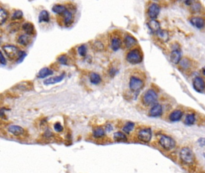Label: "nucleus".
I'll return each instance as SVG.
<instances>
[{"mask_svg":"<svg viewBox=\"0 0 205 173\" xmlns=\"http://www.w3.org/2000/svg\"><path fill=\"white\" fill-rule=\"evenodd\" d=\"M75 8L74 7H67V9L60 16L59 24H63V26L66 27H69L72 25L74 21V14Z\"/></svg>","mask_w":205,"mask_h":173,"instance_id":"obj_1","label":"nucleus"},{"mask_svg":"<svg viewBox=\"0 0 205 173\" xmlns=\"http://www.w3.org/2000/svg\"><path fill=\"white\" fill-rule=\"evenodd\" d=\"M143 54L140 49L134 48L131 50L126 56L127 61L132 64L140 63L143 60Z\"/></svg>","mask_w":205,"mask_h":173,"instance_id":"obj_2","label":"nucleus"},{"mask_svg":"<svg viewBox=\"0 0 205 173\" xmlns=\"http://www.w3.org/2000/svg\"><path fill=\"white\" fill-rule=\"evenodd\" d=\"M2 49L6 56L10 60H13L14 59H17L21 53V51H20L17 47L12 45H4L2 47Z\"/></svg>","mask_w":205,"mask_h":173,"instance_id":"obj_3","label":"nucleus"},{"mask_svg":"<svg viewBox=\"0 0 205 173\" xmlns=\"http://www.w3.org/2000/svg\"><path fill=\"white\" fill-rule=\"evenodd\" d=\"M158 96L153 90H148L143 96L142 102L146 106H151L155 104L157 101Z\"/></svg>","mask_w":205,"mask_h":173,"instance_id":"obj_4","label":"nucleus"},{"mask_svg":"<svg viewBox=\"0 0 205 173\" xmlns=\"http://www.w3.org/2000/svg\"><path fill=\"white\" fill-rule=\"evenodd\" d=\"M123 44V42L118 31H115L111 34L110 46L113 51H117L119 50Z\"/></svg>","mask_w":205,"mask_h":173,"instance_id":"obj_5","label":"nucleus"},{"mask_svg":"<svg viewBox=\"0 0 205 173\" xmlns=\"http://www.w3.org/2000/svg\"><path fill=\"white\" fill-rule=\"evenodd\" d=\"M180 156L182 161L185 164H191L194 159L193 152L188 147H184L181 150Z\"/></svg>","mask_w":205,"mask_h":173,"instance_id":"obj_6","label":"nucleus"},{"mask_svg":"<svg viewBox=\"0 0 205 173\" xmlns=\"http://www.w3.org/2000/svg\"><path fill=\"white\" fill-rule=\"evenodd\" d=\"M129 86L131 91L138 92L144 87V82L138 77L132 76L130 79Z\"/></svg>","mask_w":205,"mask_h":173,"instance_id":"obj_7","label":"nucleus"},{"mask_svg":"<svg viewBox=\"0 0 205 173\" xmlns=\"http://www.w3.org/2000/svg\"><path fill=\"white\" fill-rule=\"evenodd\" d=\"M159 142L161 147L167 150L172 149L175 146V141L172 138L166 135H163L160 139Z\"/></svg>","mask_w":205,"mask_h":173,"instance_id":"obj_8","label":"nucleus"},{"mask_svg":"<svg viewBox=\"0 0 205 173\" xmlns=\"http://www.w3.org/2000/svg\"><path fill=\"white\" fill-rule=\"evenodd\" d=\"M152 138V131L151 129H144L138 133V138L143 143H149Z\"/></svg>","mask_w":205,"mask_h":173,"instance_id":"obj_9","label":"nucleus"},{"mask_svg":"<svg viewBox=\"0 0 205 173\" xmlns=\"http://www.w3.org/2000/svg\"><path fill=\"white\" fill-rule=\"evenodd\" d=\"M160 11V6L155 3L151 4L148 8L147 14L151 19H155L157 18Z\"/></svg>","mask_w":205,"mask_h":173,"instance_id":"obj_10","label":"nucleus"},{"mask_svg":"<svg viewBox=\"0 0 205 173\" xmlns=\"http://www.w3.org/2000/svg\"><path fill=\"white\" fill-rule=\"evenodd\" d=\"M137 43L136 39L130 34H126L124 39V43L126 47L128 49L132 48L136 46Z\"/></svg>","mask_w":205,"mask_h":173,"instance_id":"obj_11","label":"nucleus"},{"mask_svg":"<svg viewBox=\"0 0 205 173\" xmlns=\"http://www.w3.org/2000/svg\"><path fill=\"white\" fill-rule=\"evenodd\" d=\"M193 87L195 90L198 92H202L205 88V82L204 80L199 77L194 78L193 81Z\"/></svg>","mask_w":205,"mask_h":173,"instance_id":"obj_12","label":"nucleus"},{"mask_svg":"<svg viewBox=\"0 0 205 173\" xmlns=\"http://www.w3.org/2000/svg\"><path fill=\"white\" fill-rule=\"evenodd\" d=\"M22 28L23 31L25 33V34L29 36L34 35L36 33L34 25L31 22H27L24 23L22 26Z\"/></svg>","mask_w":205,"mask_h":173,"instance_id":"obj_13","label":"nucleus"},{"mask_svg":"<svg viewBox=\"0 0 205 173\" xmlns=\"http://www.w3.org/2000/svg\"><path fill=\"white\" fill-rule=\"evenodd\" d=\"M8 130L10 133L14 135V136H20L23 135L24 133V129L17 125L10 126L8 128Z\"/></svg>","mask_w":205,"mask_h":173,"instance_id":"obj_14","label":"nucleus"},{"mask_svg":"<svg viewBox=\"0 0 205 173\" xmlns=\"http://www.w3.org/2000/svg\"><path fill=\"white\" fill-rule=\"evenodd\" d=\"M31 38L30 36L26 34H21L17 39V42L22 46H27L31 43Z\"/></svg>","mask_w":205,"mask_h":173,"instance_id":"obj_15","label":"nucleus"},{"mask_svg":"<svg viewBox=\"0 0 205 173\" xmlns=\"http://www.w3.org/2000/svg\"><path fill=\"white\" fill-rule=\"evenodd\" d=\"M190 22L194 27L199 29L202 28L205 25L204 19L200 17H193L190 19Z\"/></svg>","mask_w":205,"mask_h":173,"instance_id":"obj_16","label":"nucleus"},{"mask_svg":"<svg viewBox=\"0 0 205 173\" xmlns=\"http://www.w3.org/2000/svg\"><path fill=\"white\" fill-rule=\"evenodd\" d=\"M162 113V107L160 104H154L149 111V115L153 117H157L161 115Z\"/></svg>","mask_w":205,"mask_h":173,"instance_id":"obj_17","label":"nucleus"},{"mask_svg":"<svg viewBox=\"0 0 205 173\" xmlns=\"http://www.w3.org/2000/svg\"><path fill=\"white\" fill-rule=\"evenodd\" d=\"M149 28L151 30V32L153 33H157L161 28H160V24L159 22H158L155 19H151L148 24Z\"/></svg>","mask_w":205,"mask_h":173,"instance_id":"obj_18","label":"nucleus"},{"mask_svg":"<svg viewBox=\"0 0 205 173\" xmlns=\"http://www.w3.org/2000/svg\"><path fill=\"white\" fill-rule=\"evenodd\" d=\"M64 76L65 75L63 73L58 76L49 78L44 81V84L45 85H51V84H54L60 82L63 80V79L64 78Z\"/></svg>","mask_w":205,"mask_h":173,"instance_id":"obj_19","label":"nucleus"},{"mask_svg":"<svg viewBox=\"0 0 205 173\" xmlns=\"http://www.w3.org/2000/svg\"><path fill=\"white\" fill-rule=\"evenodd\" d=\"M50 21V14L47 10H42L39 16V22H49Z\"/></svg>","mask_w":205,"mask_h":173,"instance_id":"obj_20","label":"nucleus"},{"mask_svg":"<svg viewBox=\"0 0 205 173\" xmlns=\"http://www.w3.org/2000/svg\"><path fill=\"white\" fill-rule=\"evenodd\" d=\"M181 58V53L178 50H174L170 54V60L173 64H178Z\"/></svg>","mask_w":205,"mask_h":173,"instance_id":"obj_21","label":"nucleus"},{"mask_svg":"<svg viewBox=\"0 0 205 173\" xmlns=\"http://www.w3.org/2000/svg\"><path fill=\"white\" fill-rule=\"evenodd\" d=\"M67 6L63 4H55L53 6L52 10L58 15H61L67 9Z\"/></svg>","mask_w":205,"mask_h":173,"instance_id":"obj_22","label":"nucleus"},{"mask_svg":"<svg viewBox=\"0 0 205 173\" xmlns=\"http://www.w3.org/2000/svg\"><path fill=\"white\" fill-rule=\"evenodd\" d=\"M53 73L54 72L52 70H51L48 67H44L39 71V74H38V77L39 78H45L47 76L53 75Z\"/></svg>","mask_w":205,"mask_h":173,"instance_id":"obj_23","label":"nucleus"},{"mask_svg":"<svg viewBox=\"0 0 205 173\" xmlns=\"http://www.w3.org/2000/svg\"><path fill=\"white\" fill-rule=\"evenodd\" d=\"M156 34L157 35L158 39L163 42H166L168 41L169 36V33L166 30H160Z\"/></svg>","mask_w":205,"mask_h":173,"instance_id":"obj_24","label":"nucleus"},{"mask_svg":"<svg viewBox=\"0 0 205 173\" xmlns=\"http://www.w3.org/2000/svg\"><path fill=\"white\" fill-rule=\"evenodd\" d=\"M113 139L117 142H126L127 141V136L121 132H115L113 135Z\"/></svg>","mask_w":205,"mask_h":173,"instance_id":"obj_25","label":"nucleus"},{"mask_svg":"<svg viewBox=\"0 0 205 173\" xmlns=\"http://www.w3.org/2000/svg\"><path fill=\"white\" fill-rule=\"evenodd\" d=\"M182 117V113L179 110H175L172 113L169 117V119L172 121H179Z\"/></svg>","mask_w":205,"mask_h":173,"instance_id":"obj_26","label":"nucleus"},{"mask_svg":"<svg viewBox=\"0 0 205 173\" xmlns=\"http://www.w3.org/2000/svg\"><path fill=\"white\" fill-rule=\"evenodd\" d=\"M89 79L90 82L94 85H97L100 84L101 81V78L100 76L96 73H92L89 76Z\"/></svg>","mask_w":205,"mask_h":173,"instance_id":"obj_27","label":"nucleus"},{"mask_svg":"<svg viewBox=\"0 0 205 173\" xmlns=\"http://www.w3.org/2000/svg\"><path fill=\"white\" fill-rule=\"evenodd\" d=\"M8 13L7 11L4 9L0 8V25H2L5 23L8 19Z\"/></svg>","mask_w":205,"mask_h":173,"instance_id":"obj_28","label":"nucleus"},{"mask_svg":"<svg viewBox=\"0 0 205 173\" xmlns=\"http://www.w3.org/2000/svg\"><path fill=\"white\" fill-rule=\"evenodd\" d=\"M105 134V132L104 129L101 127H97L93 131V135L95 138H102Z\"/></svg>","mask_w":205,"mask_h":173,"instance_id":"obj_29","label":"nucleus"},{"mask_svg":"<svg viewBox=\"0 0 205 173\" xmlns=\"http://www.w3.org/2000/svg\"><path fill=\"white\" fill-rule=\"evenodd\" d=\"M93 48L97 51H102L104 48V45L100 40H95L93 43Z\"/></svg>","mask_w":205,"mask_h":173,"instance_id":"obj_30","label":"nucleus"},{"mask_svg":"<svg viewBox=\"0 0 205 173\" xmlns=\"http://www.w3.org/2000/svg\"><path fill=\"white\" fill-rule=\"evenodd\" d=\"M135 124L132 122H128L123 127V131L127 134H129L134 129Z\"/></svg>","mask_w":205,"mask_h":173,"instance_id":"obj_31","label":"nucleus"},{"mask_svg":"<svg viewBox=\"0 0 205 173\" xmlns=\"http://www.w3.org/2000/svg\"><path fill=\"white\" fill-rule=\"evenodd\" d=\"M23 12L20 10H16L11 16V20H19L23 17Z\"/></svg>","mask_w":205,"mask_h":173,"instance_id":"obj_32","label":"nucleus"},{"mask_svg":"<svg viewBox=\"0 0 205 173\" xmlns=\"http://www.w3.org/2000/svg\"><path fill=\"white\" fill-rule=\"evenodd\" d=\"M78 53L82 57H85L87 54V47L85 45H82L78 48Z\"/></svg>","mask_w":205,"mask_h":173,"instance_id":"obj_33","label":"nucleus"},{"mask_svg":"<svg viewBox=\"0 0 205 173\" xmlns=\"http://www.w3.org/2000/svg\"><path fill=\"white\" fill-rule=\"evenodd\" d=\"M195 121V116L194 114H188L186 117L185 123L186 124L191 125L193 124Z\"/></svg>","mask_w":205,"mask_h":173,"instance_id":"obj_34","label":"nucleus"},{"mask_svg":"<svg viewBox=\"0 0 205 173\" xmlns=\"http://www.w3.org/2000/svg\"><path fill=\"white\" fill-rule=\"evenodd\" d=\"M58 61L61 64L66 65V64H68V58H67V57L66 56H65V55H63V56H60V57L58 58Z\"/></svg>","mask_w":205,"mask_h":173,"instance_id":"obj_35","label":"nucleus"},{"mask_svg":"<svg viewBox=\"0 0 205 173\" xmlns=\"http://www.w3.org/2000/svg\"><path fill=\"white\" fill-rule=\"evenodd\" d=\"M54 129L58 132H61L63 130V127L60 123H56L54 124Z\"/></svg>","mask_w":205,"mask_h":173,"instance_id":"obj_36","label":"nucleus"},{"mask_svg":"<svg viewBox=\"0 0 205 173\" xmlns=\"http://www.w3.org/2000/svg\"><path fill=\"white\" fill-rule=\"evenodd\" d=\"M201 8L200 4L199 3H193L192 4V10L197 12L200 11Z\"/></svg>","mask_w":205,"mask_h":173,"instance_id":"obj_37","label":"nucleus"},{"mask_svg":"<svg viewBox=\"0 0 205 173\" xmlns=\"http://www.w3.org/2000/svg\"><path fill=\"white\" fill-rule=\"evenodd\" d=\"M0 63L2 65H5L7 63L6 61V59L4 57V56H3L2 53L1 51H0Z\"/></svg>","mask_w":205,"mask_h":173,"instance_id":"obj_38","label":"nucleus"},{"mask_svg":"<svg viewBox=\"0 0 205 173\" xmlns=\"http://www.w3.org/2000/svg\"><path fill=\"white\" fill-rule=\"evenodd\" d=\"M198 143H199V144L200 146H202V147L204 146H205V138H200L198 141Z\"/></svg>","mask_w":205,"mask_h":173,"instance_id":"obj_39","label":"nucleus"},{"mask_svg":"<svg viewBox=\"0 0 205 173\" xmlns=\"http://www.w3.org/2000/svg\"><path fill=\"white\" fill-rule=\"evenodd\" d=\"M106 130H107V132H110V131L112 130L113 127H112V126L110 124H107V126H106Z\"/></svg>","mask_w":205,"mask_h":173,"instance_id":"obj_40","label":"nucleus"},{"mask_svg":"<svg viewBox=\"0 0 205 173\" xmlns=\"http://www.w3.org/2000/svg\"><path fill=\"white\" fill-rule=\"evenodd\" d=\"M194 2V0H186V4L188 5H191Z\"/></svg>","mask_w":205,"mask_h":173,"instance_id":"obj_41","label":"nucleus"},{"mask_svg":"<svg viewBox=\"0 0 205 173\" xmlns=\"http://www.w3.org/2000/svg\"><path fill=\"white\" fill-rule=\"evenodd\" d=\"M202 72H203V73L205 75V66L202 69Z\"/></svg>","mask_w":205,"mask_h":173,"instance_id":"obj_42","label":"nucleus"}]
</instances>
